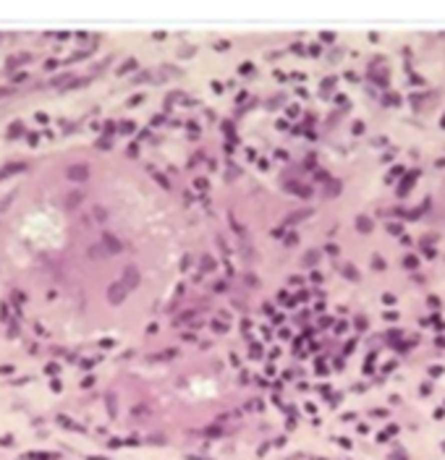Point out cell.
Wrapping results in <instances>:
<instances>
[{
    "instance_id": "1",
    "label": "cell",
    "mask_w": 445,
    "mask_h": 460,
    "mask_svg": "<svg viewBox=\"0 0 445 460\" xmlns=\"http://www.w3.org/2000/svg\"><path fill=\"white\" fill-rule=\"evenodd\" d=\"M359 228H364V233H367V228H372V222L367 220V217H359Z\"/></svg>"
}]
</instances>
